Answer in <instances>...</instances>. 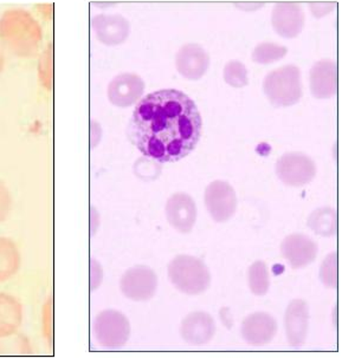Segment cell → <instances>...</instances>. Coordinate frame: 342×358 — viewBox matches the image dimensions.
<instances>
[{"instance_id": "9c48e42d", "label": "cell", "mask_w": 342, "mask_h": 358, "mask_svg": "<svg viewBox=\"0 0 342 358\" xmlns=\"http://www.w3.org/2000/svg\"><path fill=\"white\" fill-rule=\"evenodd\" d=\"M209 66V54L199 44H185L175 56V68L186 80H200L207 73Z\"/></svg>"}, {"instance_id": "7402d4cb", "label": "cell", "mask_w": 342, "mask_h": 358, "mask_svg": "<svg viewBox=\"0 0 342 358\" xmlns=\"http://www.w3.org/2000/svg\"><path fill=\"white\" fill-rule=\"evenodd\" d=\"M249 285L252 294L264 296L270 286L269 272L266 263L256 262L249 268Z\"/></svg>"}, {"instance_id": "5bb4252c", "label": "cell", "mask_w": 342, "mask_h": 358, "mask_svg": "<svg viewBox=\"0 0 342 358\" xmlns=\"http://www.w3.org/2000/svg\"><path fill=\"white\" fill-rule=\"evenodd\" d=\"M285 325L290 345L294 348L302 347L308 332V304L302 299L292 301L285 311Z\"/></svg>"}, {"instance_id": "7c38bea8", "label": "cell", "mask_w": 342, "mask_h": 358, "mask_svg": "<svg viewBox=\"0 0 342 358\" xmlns=\"http://www.w3.org/2000/svg\"><path fill=\"white\" fill-rule=\"evenodd\" d=\"M281 252L283 258L288 260L293 268L308 266L315 260L317 245L309 236L294 233L282 241Z\"/></svg>"}, {"instance_id": "30bf717a", "label": "cell", "mask_w": 342, "mask_h": 358, "mask_svg": "<svg viewBox=\"0 0 342 358\" xmlns=\"http://www.w3.org/2000/svg\"><path fill=\"white\" fill-rule=\"evenodd\" d=\"M145 92V82L135 73H125L115 77L108 85V99L115 107L128 108L137 103Z\"/></svg>"}, {"instance_id": "cb8c5ba5", "label": "cell", "mask_w": 342, "mask_h": 358, "mask_svg": "<svg viewBox=\"0 0 342 358\" xmlns=\"http://www.w3.org/2000/svg\"><path fill=\"white\" fill-rule=\"evenodd\" d=\"M223 76L225 83H228L232 88H243L249 83L245 65L236 59H232L225 64Z\"/></svg>"}, {"instance_id": "44dd1931", "label": "cell", "mask_w": 342, "mask_h": 358, "mask_svg": "<svg viewBox=\"0 0 342 358\" xmlns=\"http://www.w3.org/2000/svg\"><path fill=\"white\" fill-rule=\"evenodd\" d=\"M287 54L288 49L285 46L280 45L278 43L264 42L259 43V45L256 46L251 58L252 62L257 64L266 65L281 61Z\"/></svg>"}, {"instance_id": "3957f363", "label": "cell", "mask_w": 342, "mask_h": 358, "mask_svg": "<svg viewBox=\"0 0 342 358\" xmlns=\"http://www.w3.org/2000/svg\"><path fill=\"white\" fill-rule=\"evenodd\" d=\"M168 277L173 285L186 294H200L211 282L209 268L192 255H178L168 265Z\"/></svg>"}, {"instance_id": "d4e9b609", "label": "cell", "mask_w": 342, "mask_h": 358, "mask_svg": "<svg viewBox=\"0 0 342 358\" xmlns=\"http://www.w3.org/2000/svg\"><path fill=\"white\" fill-rule=\"evenodd\" d=\"M320 279L327 287H336L338 285V255L333 252L323 260L320 268Z\"/></svg>"}, {"instance_id": "5b68a950", "label": "cell", "mask_w": 342, "mask_h": 358, "mask_svg": "<svg viewBox=\"0 0 342 358\" xmlns=\"http://www.w3.org/2000/svg\"><path fill=\"white\" fill-rule=\"evenodd\" d=\"M276 174L288 186L302 187L312 182L315 178L316 166L306 154L288 152L278 159Z\"/></svg>"}, {"instance_id": "8992f818", "label": "cell", "mask_w": 342, "mask_h": 358, "mask_svg": "<svg viewBox=\"0 0 342 358\" xmlns=\"http://www.w3.org/2000/svg\"><path fill=\"white\" fill-rule=\"evenodd\" d=\"M158 278L149 266H134L125 271L120 280V289L132 301H149L156 294Z\"/></svg>"}, {"instance_id": "ac0fdd59", "label": "cell", "mask_w": 342, "mask_h": 358, "mask_svg": "<svg viewBox=\"0 0 342 358\" xmlns=\"http://www.w3.org/2000/svg\"><path fill=\"white\" fill-rule=\"evenodd\" d=\"M23 323V305L15 296L0 292V337L20 331Z\"/></svg>"}, {"instance_id": "6da1fadb", "label": "cell", "mask_w": 342, "mask_h": 358, "mask_svg": "<svg viewBox=\"0 0 342 358\" xmlns=\"http://www.w3.org/2000/svg\"><path fill=\"white\" fill-rule=\"evenodd\" d=\"M202 129V116L190 96L164 89L149 94L137 103L127 134L145 157L159 162H178L193 152Z\"/></svg>"}, {"instance_id": "f546056e", "label": "cell", "mask_w": 342, "mask_h": 358, "mask_svg": "<svg viewBox=\"0 0 342 358\" xmlns=\"http://www.w3.org/2000/svg\"><path fill=\"white\" fill-rule=\"evenodd\" d=\"M236 8L243 10V11H257L259 8L264 6V4H255V3H244V4H235Z\"/></svg>"}, {"instance_id": "277c9868", "label": "cell", "mask_w": 342, "mask_h": 358, "mask_svg": "<svg viewBox=\"0 0 342 358\" xmlns=\"http://www.w3.org/2000/svg\"><path fill=\"white\" fill-rule=\"evenodd\" d=\"M94 332L101 347L118 350L125 347L130 339V320L120 311L104 310L96 316Z\"/></svg>"}, {"instance_id": "603a6c76", "label": "cell", "mask_w": 342, "mask_h": 358, "mask_svg": "<svg viewBox=\"0 0 342 358\" xmlns=\"http://www.w3.org/2000/svg\"><path fill=\"white\" fill-rule=\"evenodd\" d=\"M31 354L30 341L24 335H15L8 337H0V356L8 355H29Z\"/></svg>"}, {"instance_id": "7a4b0ae2", "label": "cell", "mask_w": 342, "mask_h": 358, "mask_svg": "<svg viewBox=\"0 0 342 358\" xmlns=\"http://www.w3.org/2000/svg\"><path fill=\"white\" fill-rule=\"evenodd\" d=\"M263 92L274 107H292L302 97L301 71L296 65L281 66L266 75Z\"/></svg>"}, {"instance_id": "f1b7e54d", "label": "cell", "mask_w": 342, "mask_h": 358, "mask_svg": "<svg viewBox=\"0 0 342 358\" xmlns=\"http://www.w3.org/2000/svg\"><path fill=\"white\" fill-rule=\"evenodd\" d=\"M99 277L100 279H102V268L100 266L99 263L95 262V260H92V280L95 278V280L92 282V289H96L97 287V282H96V278Z\"/></svg>"}, {"instance_id": "2e32d148", "label": "cell", "mask_w": 342, "mask_h": 358, "mask_svg": "<svg viewBox=\"0 0 342 358\" xmlns=\"http://www.w3.org/2000/svg\"><path fill=\"white\" fill-rule=\"evenodd\" d=\"M216 332V323L206 313H190L180 325V335L191 345H204L209 343Z\"/></svg>"}, {"instance_id": "e0dca14e", "label": "cell", "mask_w": 342, "mask_h": 358, "mask_svg": "<svg viewBox=\"0 0 342 358\" xmlns=\"http://www.w3.org/2000/svg\"><path fill=\"white\" fill-rule=\"evenodd\" d=\"M96 36L106 45H118L130 35V22L122 15H100L93 20Z\"/></svg>"}, {"instance_id": "4fadbf2b", "label": "cell", "mask_w": 342, "mask_h": 358, "mask_svg": "<svg viewBox=\"0 0 342 358\" xmlns=\"http://www.w3.org/2000/svg\"><path fill=\"white\" fill-rule=\"evenodd\" d=\"M309 80L315 99H331L338 92V65L331 59L316 62L310 69Z\"/></svg>"}, {"instance_id": "4316f807", "label": "cell", "mask_w": 342, "mask_h": 358, "mask_svg": "<svg viewBox=\"0 0 342 358\" xmlns=\"http://www.w3.org/2000/svg\"><path fill=\"white\" fill-rule=\"evenodd\" d=\"M12 196L8 186L0 180V224L4 222L11 213Z\"/></svg>"}, {"instance_id": "ffe728a7", "label": "cell", "mask_w": 342, "mask_h": 358, "mask_svg": "<svg viewBox=\"0 0 342 358\" xmlns=\"http://www.w3.org/2000/svg\"><path fill=\"white\" fill-rule=\"evenodd\" d=\"M309 229L317 236H334L338 229V214L334 208L323 207L314 210L308 219Z\"/></svg>"}, {"instance_id": "ba28073f", "label": "cell", "mask_w": 342, "mask_h": 358, "mask_svg": "<svg viewBox=\"0 0 342 358\" xmlns=\"http://www.w3.org/2000/svg\"><path fill=\"white\" fill-rule=\"evenodd\" d=\"M271 25L280 37L293 39L304 27V13L299 3H278L271 12Z\"/></svg>"}, {"instance_id": "8fae6325", "label": "cell", "mask_w": 342, "mask_h": 358, "mask_svg": "<svg viewBox=\"0 0 342 358\" xmlns=\"http://www.w3.org/2000/svg\"><path fill=\"white\" fill-rule=\"evenodd\" d=\"M166 217L179 232H191L197 220L196 202L186 193H175L166 203Z\"/></svg>"}, {"instance_id": "484cf974", "label": "cell", "mask_w": 342, "mask_h": 358, "mask_svg": "<svg viewBox=\"0 0 342 358\" xmlns=\"http://www.w3.org/2000/svg\"><path fill=\"white\" fill-rule=\"evenodd\" d=\"M43 336L46 338V343L49 342L51 345L53 343V299L50 298L43 306L42 315Z\"/></svg>"}, {"instance_id": "9a60e30c", "label": "cell", "mask_w": 342, "mask_h": 358, "mask_svg": "<svg viewBox=\"0 0 342 358\" xmlns=\"http://www.w3.org/2000/svg\"><path fill=\"white\" fill-rule=\"evenodd\" d=\"M278 331V323L268 313H252L243 320L242 336L247 343L261 347L271 342Z\"/></svg>"}, {"instance_id": "52a82bcc", "label": "cell", "mask_w": 342, "mask_h": 358, "mask_svg": "<svg viewBox=\"0 0 342 358\" xmlns=\"http://www.w3.org/2000/svg\"><path fill=\"white\" fill-rule=\"evenodd\" d=\"M205 205L213 220L225 222L236 213V192L225 181H213L206 188Z\"/></svg>"}, {"instance_id": "83f0119b", "label": "cell", "mask_w": 342, "mask_h": 358, "mask_svg": "<svg viewBox=\"0 0 342 358\" xmlns=\"http://www.w3.org/2000/svg\"><path fill=\"white\" fill-rule=\"evenodd\" d=\"M308 6L315 18H322L336 8V3H310Z\"/></svg>"}, {"instance_id": "d6986e66", "label": "cell", "mask_w": 342, "mask_h": 358, "mask_svg": "<svg viewBox=\"0 0 342 358\" xmlns=\"http://www.w3.org/2000/svg\"><path fill=\"white\" fill-rule=\"evenodd\" d=\"M22 257L15 241L0 236V282H8L20 270Z\"/></svg>"}]
</instances>
